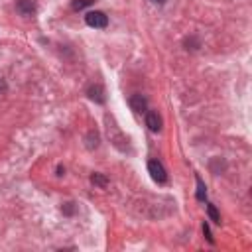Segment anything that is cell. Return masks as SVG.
Here are the masks:
<instances>
[{"label": "cell", "instance_id": "7a4b0ae2", "mask_svg": "<svg viewBox=\"0 0 252 252\" xmlns=\"http://www.w3.org/2000/svg\"><path fill=\"white\" fill-rule=\"evenodd\" d=\"M148 171H150V175H152V179H154L156 183L163 185V183L167 181V173H165L163 165H161L158 159H150V161H148Z\"/></svg>", "mask_w": 252, "mask_h": 252}, {"label": "cell", "instance_id": "9c48e42d", "mask_svg": "<svg viewBox=\"0 0 252 252\" xmlns=\"http://www.w3.org/2000/svg\"><path fill=\"white\" fill-rule=\"evenodd\" d=\"M207 213H209V217H211V220H213V222L220 224V215H219V211H217V207H215V205H207Z\"/></svg>", "mask_w": 252, "mask_h": 252}, {"label": "cell", "instance_id": "30bf717a", "mask_svg": "<svg viewBox=\"0 0 252 252\" xmlns=\"http://www.w3.org/2000/svg\"><path fill=\"white\" fill-rule=\"evenodd\" d=\"M93 4H94V0H73V2H71V8H73V10H83V8L93 6Z\"/></svg>", "mask_w": 252, "mask_h": 252}, {"label": "cell", "instance_id": "52a82bcc", "mask_svg": "<svg viewBox=\"0 0 252 252\" xmlns=\"http://www.w3.org/2000/svg\"><path fill=\"white\" fill-rule=\"evenodd\" d=\"M195 181H197V199H199V201H205V197H207V187H205V183H203V179H201L199 175H195Z\"/></svg>", "mask_w": 252, "mask_h": 252}, {"label": "cell", "instance_id": "3957f363", "mask_svg": "<svg viewBox=\"0 0 252 252\" xmlns=\"http://www.w3.org/2000/svg\"><path fill=\"white\" fill-rule=\"evenodd\" d=\"M146 126L152 132H159L161 130V116L156 110H146Z\"/></svg>", "mask_w": 252, "mask_h": 252}, {"label": "cell", "instance_id": "6da1fadb", "mask_svg": "<svg viewBox=\"0 0 252 252\" xmlns=\"http://www.w3.org/2000/svg\"><path fill=\"white\" fill-rule=\"evenodd\" d=\"M85 22H87V26H91V28L102 30V28L108 26V16H106L104 12H100V10H93V12H87Z\"/></svg>", "mask_w": 252, "mask_h": 252}, {"label": "cell", "instance_id": "277c9868", "mask_svg": "<svg viewBox=\"0 0 252 252\" xmlns=\"http://www.w3.org/2000/svg\"><path fill=\"white\" fill-rule=\"evenodd\" d=\"M130 106H132V110L134 112H146L148 110V100H146V96L144 94H140V93H136V94H132L130 96Z\"/></svg>", "mask_w": 252, "mask_h": 252}, {"label": "cell", "instance_id": "ba28073f", "mask_svg": "<svg viewBox=\"0 0 252 252\" xmlns=\"http://www.w3.org/2000/svg\"><path fill=\"white\" fill-rule=\"evenodd\" d=\"M91 181H93L94 185H98V187H106V185H108V177H104L102 173H93V175H91Z\"/></svg>", "mask_w": 252, "mask_h": 252}, {"label": "cell", "instance_id": "5b68a950", "mask_svg": "<svg viewBox=\"0 0 252 252\" xmlns=\"http://www.w3.org/2000/svg\"><path fill=\"white\" fill-rule=\"evenodd\" d=\"M16 10H18L20 16L30 18V16L35 14V4H33L32 0H18V2H16Z\"/></svg>", "mask_w": 252, "mask_h": 252}, {"label": "cell", "instance_id": "8992f818", "mask_svg": "<svg viewBox=\"0 0 252 252\" xmlns=\"http://www.w3.org/2000/svg\"><path fill=\"white\" fill-rule=\"evenodd\" d=\"M87 94H89L91 100H94V102H98V104L104 102V91H102L100 85H91V87L87 89Z\"/></svg>", "mask_w": 252, "mask_h": 252}, {"label": "cell", "instance_id": "8fae6325", "mask_svg": "<svg viewBox=\"0 0 252 252\" xmlns=\"http://www.w3.org/2000/svg\"><path fill=\"white\" fill-rule=\"evenodd\" d=\"M203 232H205V236H207V240H209V242L213 244V242H215V238L211 236V228H209V224H207V222H203Z\"/></svg>", "mask_w": 252, "mask_h": 252}, {"label": "cell", "instance_id": "7c38bea8", "mask_svg": "<svg viewBox=\"0 0 252 252\" xmlns=\"http://www.w3.org/2000/svg\"><path fill=\"white\" fill-rule=\"evenodd\" d=\"M6 89V85H4V81H0V91H4Z\"/></svg>", "mask_w": 252, "mask_h": 252}, {"label": "cell", "instance_id": "4fadbf2b", "mask_svg": "<svg viewBox=\"0 0 252 252\" xmlns=\"http://www.w3.org/2000/svg\"><path fill=\"white\" fill-rule=\"evenodd\" d=\"M152 2H158V4H163L165 0H152Z\"/></svg>", "mask_w": 252, "mask_h": 252}]
</instances>
